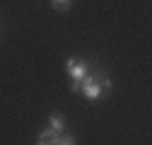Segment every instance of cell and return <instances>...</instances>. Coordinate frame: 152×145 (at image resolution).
Segmentation results:
<instances>
[{
    "instance_id": "1",
    "label": "cell",
    "mask_w": 152,
    "mask_h": 145,
    "mask_svg": "<svg viewBox=\"0 0 152 145\" xmlns=\"http://www.w3.org/2000/svg\"><path fill=\"white\" fill-rule=\"evenodd\" d=\"M68 72L72 75L75 82H82V80L87 78V63H85V61H77V58H72V61H68Z\"/></svg>"
},
{
    "instance_id": "2",
    "label": "cell",
    "mask_w": 152,
    "mask_h": 145,
    "mask_svg": "<svg viewBox=\"0 0 152 145\" xmlns=\"http://www.w3.org/2000/svg\"><path fill=\"white\" fill-rule=\"evenodd\" d=\"M80 92H82L87 99H99V97H104V94H102V87L97 85L94 78H85V80H82V89H80Z\"/></svg>"
},
{
    "instance_id": "3",
    "label": "cell",
    "mask_w": 152,
    "mask_h": 145,
    "mask_svg": "<svg viewBox=\"0 0 152 145\" xmlns=\"http://www.w3.org/2000/svg\"><path fill=\"white\" fill-rule=\"evenodd\" d=\"M56 143H58V133H56V131H51V128L41 131L39 140H36V145H56Z\"/></svg>"
},
{
    "instance_id": "4",
    "label": "cell",
    "mask_w": 152,
    "mask_h": 145,
    "mask_svg": "<svg viewBox=\"0 0 152 145\" xmlns=\"http://www.w3.org/2000/svg\"><path fill=\"white\" fill-rule=\"evenodd\" d=\"M63 128H65V119L58 116V114H53V116H51V131L58 133V131H63Z\"/></svg>"
},
{
    "instance_id": "5",
    "label": "cell",
    "mask_w": 152,
    "mask_h": 145,
    "mask_svg": "<svg viewBox=\"0 0 152 145\" xmlns=\"http://www.w3.org/2000/svg\"><path fill=\"white\" fill-rule=\"evenodd\" d=\"M56 145H75V138L72 135H58V143Z\"/></svg>"
},
{
    "instance_id": "6",
    "label": "cell",
    "mask_w": 152,
    "mask_h": 145,
    "mask_svg": "<svg viewBox=\"0 0 152 145\" xmlns=\"http://www.w3.org/2000/svg\"><path fill=\"white\" fill-rule=\"evenodd\" d=\"M53 7L56 10H68L70 7V0H53Z\"/></svg>"
},
{
    "instance_id": "7",
    "label": "cell",
    "mask_w": 152,
    "mask_h": 145,
    "mask_svg": "<svg viewBox=\"0 0 152 145\" xmlns=\"http://www.w3.org/2000/svg\"><path fill=\"white\" fill-rule=\"evenodd\" d=\"M109 89H111V80H104V82H102V94H106Z\"/></svg>"
}]
</instances>
